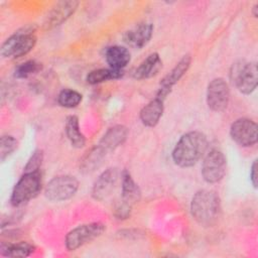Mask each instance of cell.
<instances>
[{
    "instance_id": "cell-21",
    "label": "cell",
    "mask_w": 258,
    "mask_h": 258,
    "mask_svg": "<svg viewBox=\"0 0 258 258\" xmlns=\"http://www.w3.org/2000/svg\"><path fill=\"white\" fill-rule=\"evenodd\" d=\"M64 131H66V135L73 147L82 148L86 145V138L80 129L79 119L77 116L71 115L67 118L66 125H64Z\"/></svg>"
},
{
    "instance_id": "cell-12",
    "label": "cell",
    "mask_w": 258,
    "mask_h": 258,
    "mask_svg": "<svg viewBox=\"0 0 258 258\" xmlns=\"http://www.w3.org/2000/svg\"><path fill=\"white\" fill-rule=\"evenodd\" d=\"M118 177L119 173L117 168L109 167L106 170H104L98 176V178L95 180L92 186V198L100 202L108 199L117 184Z\"/></svg>"
},
{
    "instance_id": "cell-13",
    "label": "cell",
    "mask_w": 258,
    "mask_h": 258,
    "mask_svg": "<svg viewBox=\"0 0 258 258\" xmlns=\"http://www.w3.org/2000/svg\"><path fill=\"white\" fill-rule=\"evenodd\" d=\"M78 5L79 2L75 0L56 2L48 11L45 17L44 27L50 29L62 24L75 13V11L78 8Z\"/></svg>"
},
{
    "instance_id": "cell-3",
    "label": "cell",
    "mask_w": 258,
    "mask_h": 258,
    "mask_svg": "<svg viewBox=\"0 0 258 258\" xmlns=\"http://www.w3.org/2000/svg\"><path fill=\"white\" fill-rule=\"evenodd\" d=\"M35 26L26 25L10 35L1 46L3 57H21L33 49L36 44Z\"/></svg>"
},
{
    "instance_id": "cell-1",
    "label": "cell",
    "mask_w": 258,
    "mask_h": 258,
    "mask_svg": "<svg viewBox=\"0 0 258 258\" xmlns=\"http://www.w3.org/2000/svg\"><path fill=\"white\" fill-rule=\"evenodd\" d=\"M208 143V138L203 132H186L178 139L172 150L173 162L182 168L194 166L205 155Z\"/></svg>"
},
{
    "instance_id": "cell-14",
    "label": "cell",
    "mask_w": 258,
    "mask_h": 258,
    "mask_svg": "<svg viewBox=\"0 0 258 258\" xmlns=\"http://www.w3.org/2000/svg\"><path fill=\"white\" fill-rule=\"evenodd\" d=\"M152 33L153 25L148 22H143L126 31L123 34V40L129 46L140 49L150 41Z\"/></svg>"
},
{
    "instance_id": "cell-9",
    "label": "cell",
    "mask_w": 258,
    "mask_h": 258,
    "mask_svg": "<svg viewBox=\"0 0 258 258\" xmlns=\"http://www.w3.org/2000/svg\"><path fill=\"white\" fill-rule=\"evenodd\" d=\"M207 105L214 112L224 111L230 101V89L223 78L212 80L207 88Z\"/></svg>"
},
{
    "instance_id": "cell-24",
    "label": "cell",
    "mask_w": 258,
    "mask_h": 258,
    "mask_svg": "<svg viewBox=\"0 0 258 258\" xmlns=\"http://www.w3.org/2000/svg\"><path fill=\"white\" fill-rule=\"evenodd\" d=\"M83 100V96L76 90L63 89L59 92L57 96V103L59 106L64 108H75Z\"/></svg>"
},
{
    "instance_id": "cell-7",
    "label": "cell",
    "mask_w": 258,
    "mask_h": 258,
    "mask_svg": "<svg viewBox=\"0 0 258 258\" xmlns=\"http://www.w3.org/2000/svg\"><path fill=\"white\" fill-rule=\"evenodd\" d=\"M79 188V180L69 174L52 177L44 188V196L50 202H63L73 198Z\"/></svg>"
},
{
    "instance_id": "cell-23",
    "label": "cell",
    "mask_w": 258,
    "mask_h": 258,
    "mask_svg": "<svg viewBox=\"0 0 258 258\" xmlns=\"http://www.w3.org/2000/svg\"><path fill=\"white\" fill-rule=\"evenodd\" d=\"M124 75L123 71L109 69H98L91 71L86 78V81L90 85H97L109 80H117L120 79Z\"/></svg>"
},
{
    "instance_id": "cell-29",
    "label": "cell",
    "mask_w": 258,
    "mask_h": 258,
    "mask_svg": "<svg viewBox=\"0 0 258 258\" xmlns=\"http://www.w3.org/2000/svg\"><path fill=\"white\" fill-rule=\"evenodd\" d=\"M257 160L255 159L250 167V181L254 188H257Z\"/></svg>"
},
{
    "instance_id": "cell-10",
    "label": "cell",
    "mask_w": 258,
    "mask_h": 258,
    "mask_svg": "<svg viewBox=\"0 0 258 258\" xmlns=\"http://www.w3.org/2000/svg\"><path fill=\"white\" fill-rule=\"evenodd\" d=\"M230 136L240 146H253L257 142V124L249 118H239L232 123Z\"/></svg>"
},
{
    "instance_id": "cell-22",
    "label": "cell",
    "mask_w": 258,
    "mask_h": 258,
    "mask_svg": "<svg viewBox=\"0 0 258 258\" xmlns=\"http://www.w3.org/2000/svg\"><path fill=\"white\" fill-rule=\"evenodd\" d=\"M35 251V247L28 242L1 244L0 253L6 257H27Z\"/></svg>"
},
{
    "instance_id": "cell-27",
    "label": "cell",
    "mask_w": 258,
    "mask_h": 258,
    "mask_svg": "<svg viewBox=\"0 0 258 258\" xmlns=\"http://www.w3.org/2000/svg\"><path fill=\"white\" fill-rule=\"evenodd\" d=\"M42 160H43V151L41 149L34 150L24 166V172L39 171V168L42 164Z\"/></svg>"
},
{
    "instance_id": "cell-2",
    "label": "cell",
    "mask_w": 258,
    "mask_h": 258,
    "mask_svg": "<svg viewBox=\"0 0 258 258\" xmlns=\"http://www.w3.org/2000/svg\"><path fill=\"white\" fill-rule=\"evenodd\" d=\"M221 200L219 195L212 189L198 190L190 202V213L198 224L212 227L221 215Z\"/></svg>"
},
{
    "instance_id": "cell-18",
    "label": "cell",
    "mask_w": 258,
    "mask_h": 258,
    "mask_svg": "<svg viewBox=\"0 0 258 258\" xmlns=\"http://www.w3.org/2000/svg\"><path fill=\"white\" fill-rule=\"evenodd\" d=\"M121 201L125 202L126 204L133 206L134 204L138 203L141 199V190L138 184L133 179L132 175L129 171L124 170L121 174Z\"/></svg>"
},
{
    "instance_id": "cell-4",
    "label": "cell",
    "mask_w": 258,
    "mask_h": 258,
    "mask_svg": "<svg viewBox=\"0 0 258 258\" xmlns=\"http://www.w3.org/2000/svg\"><path fill=\"white\" fill-rule=\"evenodd\" d=\"M41 190V173L40 171L24 172L15 183L10 203L13 207H20L30 200L34 199Z\"/></svg>"
},
{
    "instance_id": "cell-30",
    "label": "cell",
    "mask_w": 258,
    "mask_h": 258,
    "mask_svg": "<svg viewBox=\"0 0 258 258\" xmlns=\"http://www.w3.org/2000/svg\"><path fill=\"white\" fill-rule=\"evenodd\" d=\"M252 14H253L254 17H257V16H258V4H257V3H256V4L253 6V8H252Z\"/></svg>"
},
{
    "instance_id": "cell-25",
    "label": "cell",
    "mask_w": 258,
    "mask_h": 258,
    "mask_svg": "<svg viewBox=\"0 0 258 258\" xmlns=\"http://www.w3.org/2000/svg\"><path fill=\"white\" fill-rule=\"evenodd\" d=\"M41 63L36 60H27L23 63H20L14 71V77L17 79H26L41 70Z\"/></svg>"
},
{
    "instance_id": "cell-8",
    "label": "cell",
    "mask_w": 258,
    "mask_h": 258,
    "mask_svg": "<svg viewBox=\"0 0 258 258\" xmlns=\"http://www.w3.org/2000/svg\"><path fill=\"white\" fill-rule=\"evenodd\" d=\"M227 171V158L225 154L217 149H211L204 157L202 163V176L208 183L221 181Z\"/></svg>"
},
{
    "instance_id": "cell-26",
    "label": "cell",
    "mask_w": 258,
    "mask_h": 258,
    "mask_svg": "<svg viewBox=\"0 0 258 258\" xmlns=\"http://www.w3.org/2000/svg\"><path fill=\"white\" fill-rule=\"evenodd\" d=\"M18 142L11 135H2L0 138V159L4 161L17 148Z\"/></svg>"
},
{
    "instance_id": "cell-15",
    "label": "cell",
    "mask_w": 258,
    "mask_h": 258,
    "mask_svg": "<svg viewBox=\"0 0 258 258\" xmlns=\"http://www.w3.org/2000/svg\"><path fill=\"white\" fill-rule=\"evenodd\" d=\"M128 128L124 125H115L109 128L103 135L98 145L106 152L109 153L122 145L128 136Z\"/></svg>"
},
{
    "instance_id": "cell-16",
    "label": "cell",
    "mask_w": 258,
    "mask_h": 258,
    "mask_svg": "<svg viewBox=\"0 0 258 258\" xmlns=\"http://www.w3.org/2000/svg\"><path fill=\"white\" fill-rule=\"evenodd\" d=\"M163 103L164 100L155 97L140 110L139 118L144 126L155 127L158 124L164 110Z\"/></svg>"
},
{
    "instance_id": "cell-28",
    "label": "cell",
    "mask_w": 258,
    "mask_h": 258,
    "mask_svg": "<svg viewBox=\"0 0 258 258\" xmlns=\"http://www.w3.org/2000/svg\"><path fill=\"white\" fill-rule=\"evenodd\" d=\"M131 209H132V206L126 204L125 202L123 201H120L116 206H115V209H114V215L117 219L119 220H125V219H128L131 215Z\"/></svg>"
},
{
    "instance_id": "cell-20",
    "label": "cell",
    "mask_w": 258,
    "mask_h": 258,
    "mask_svg": "<svg viewBox=\"0 0 258 258\" xmlns=\"http://www.w3.org/2000/svg\"><path fill=\"white\" fill-rule=\"evenodd\" d=\"M107 153L97 144L89 150L80 162V171L83 173H91L100 167Z\"/></svg>"
},
{
    "instance_id": "cell-17",
    "label": "cell",
    "mask_w": 258,
    "mask_h": 258,
    "mask_svg": "<svg viewBox=\"0 0 258 258\" xmlns=\"http://www.w3.org/2000/svg\"><path fill=\"white\" fill-rule=\"evenodd\" d=\"M162 68V60L157 52L150 53L135 70L133 77L137 80H146L156 76Z\"/></svg>"
},
{
    "instance_id": "cell-5",
    "label": "cell",
    "mask_w": 258,
    "mask_h": 258,
    "mask_svg": "<svg viewBox=\"0 0 258 258\" xmlns=\"http://www.w3.org/2000/svg\"><path fill=\"white\" fill-rule=\"evenodd\" d=\"M230 79L241 94L250 95L255 91L258 83L257 63L244 60L233 63L230 71Z\"/></svg>"
},
{
    "instance_id": "cell-11",
    "label": "cell",
    "mask_w": 258,
    "mask_h": 258,
    "mask_svg": "<svg viewBox=\"0 0 258 258\" xmlns=\"http://www.w3.org/2000/svg\"><path fill=\"white\" fill-rule=\"evenodd\" d=\"M191 63V56L189 54L183 55L179 61L163 77L159 84V89L156 97L165 100L166 96L171 92L172 87L184 76Z\"/></svg>"
},
{
    "instance_id": "cell-6",
    "label": "cell",
    "mask_w": 258,
    "mask_h": 258,
    "mask_svg": "<svg viewBox=\"0 0 258 258\" xmlns=\"http://www.w3.org/2000/svg\"><path fill=\"white\" fill-rule=\"evenodd\" d=\"M106 230V225L102 222H92L80 225L71 230L64 239L66 248L69 251H76L80 247L100 237Z\"/></svg>"
},
{
    "instance_id": "cell-19",
    "label": "cell",
    "mask_w": 258,
    "mask_h": 258,
    "mask_svg": "<svg viewBox=\"0 0 258 258\" xmlns=\"http://www.w3.org/2000/svg\"><path fill=\"white\" fill-rule=\"evenodd\" d=\"M105 58L111 69L123 71V69L130 62L131 54L126 47L113 45L106 49Z\"/></svg>"
}]
</instances>
